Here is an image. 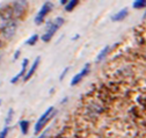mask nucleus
I'll return each instance as SVG.
<instances>
[{
    "label": "nucleus",
    "instance_id": "6e6552de",
    "mask_svg": "<svg viewBox=\"0 0 146 138\" xmlns=\"http://www.w3.org/2000/svg\"><path fill=\"white\" fill-rule=\"evenodd\" d=\"M40 62H41V57L38 56L37 58H36L35 59V62L33 63V65L30 66V68H29V70L27 71V73H26V76L23 77L25 78V81H27V80H29L33 76H34V73H35V71L36 70H37V67H38V65H40Z\"/></svg>",
    "mask_w": 146,
    "mask_h": 138
},
{
    "label": "nucleus",
    "instance_id": "7ed1b4c3",
    "mask_svg": "<svg viewBox=\"0 0 146 138\" xmlns=\"http://www.w3.org/2000/svg\"><path fill=\"white\" fill-rule=\"evenodd\" d=\"M52 4L50 3V1H46V3H44L43 4V6L41 7V9L37 12V14H36V16H35V19H34V21H35V23L36 25H41L42 22H43V20L45 19V16L49 14V12L52 9Z\"/></svg>",
    "mask_w": 146,
    "mask_h": 138
},
{
    "label": "nucleus",
    "instance_id": "9b49d317",
    "mask_svg": "<svg viewBox=\"0 0 146 138\" xmlns=\"http://www.w3.org/2000/svg\"><path fill=\"white\" fill-rule=\"evenodd\" d=\"M19 125H20L21 132H22L23 135H27V133H28V130H29V121H27V119H22V121H20Z\"/></svg>",
    "mask_w": 146,
    "mask_h": 138
},
{
    "label": "nucleus",
    "instance_id": "a211bd4d",
    "mask_svg": "<svg viewBox=\"0 0 146 138\" xmlns=\"http://www.w3.org/2000/svg\"><path fill=\"white\" fill-rule=\"evenodd\" d=\"M68 70H70V67H66V68H65V70H64V71L62 72V74H60V77H59V80H60V81H62V80L64 79V77L66 76V73L68 72Z\"/></svg>",
    "mask_w": 146,
    "mask_h": 138
},
{
    "label": "nucleus",
    "instance_id": "aec40b11",
    "mask_svg": "<svg viewBox=\"0 0 146 138\" xmlns=\"http://www.w3.org/2000/svg\"><path fill=\"white\" fill-rule=\"evenodd\" d=\"M46 133H48V131H45V132H43L41 136H38V138H45L46 137Z\"/></svg>",
    "mask_w": 146,
    "mask_h": 138
},
{
    "label": "nucleus",
    "instance_id": "4468645a",
    "mask_svg": "<svg viewBox=\"0 0 146 138\" xmlns=\"http://www.w3.org/2000/svg\"><path fill=\"white\" fill-rule=\"evenodd\" d=\"M38 38H40L38 34H34V35H31V36L26 41V44H27V45H34V44H36V42L38 41Z\"/></svg>",
    "mask_w": 146,
    "mask_h": 138
},
{
    "label": "nucleus",
    "instance_id": "f03ea898",
    "mask_svg": "<svg viewBox=\"0 0 146 138\" xmlns=\"http://www.w3.org/2000/svg\"><path fill=\"white\" fill-rule=\"evenodd\" d=\"M54 108L53 107H49L43 114H42V116L38 118V121L36 122V124H35V128H34V132H35V135H38L42 130H43V128L45 127V124L49 122V121L52 118V116L54 115Z\"/></svg>",
    "mask_w": 146,
    "mask_h": 138
},
{
    "label": "nucleus",
    "instance_id": "39448f33",
    "mask_svg": "<svg viewBox=\"0 0 146 138\" xmlns=\"http://www.w3.org/2000/svg\"><path fill=\"white\" fill-rule=\"evenodd\" d=\"M88 73H89V64H86L82 70H81L78 74H76L74 77H73V79L71 80L70 85H71V86H76V85H78V84H79V82H80V81H81Z\"/></svg>",
    "mask_w": 146,
    "mask_h": 138
},
{
    "label": "nucleus",
    "instance_id": "20e7f679",
    "mask_svg": "<svg viewBox=\"0 0 146 138\" xmlns=\"http://www.w3.org/2000/svg\"><path fill=\"white\" fill-rule=\"evenodd\" d=\"M16 29H17V22L15 21V20H12V21H9V23L5 27V29L3 30V35H4V37L5 38H12L13 36H14V34H15V31H16Z\"/></svg>",
    "mask_w": 146,
    "mask_h": 138
},
{
    "label": "nucleus",
    "instance_id": "423d86ee",
    "mask_svg": "<svg viewBox=\"0 0 146 138\" xmlns=\"http://www.w3.org/2000/svg\"><path fill=\"white\" fill-rule=\"evenodd\" d=\"M12 14L13 12H6V13H0V30H4L5 27L9 23V21H12Z\"/></svg>",
    "mask_w": 146,
    "mask_h": 138
},
{
    "label": "nucleus",
    "instance_id": "0eeeda50",
    "mask_svg": "<svg viewBox=\"0 0 146 138\" xmlns=\"http://www.w3.org/2000/svg\"><path fill=\"white\" fill-rule=\"evenodd\" d=\"M28 64H29V60H28L27 58H26V59H23V62H22V66H21V70H20V72L17 73L15 77H13V78H12V80H11V82H12V84H15V82H16L17 80H19L21 77H25V76H26Z\"/></svg>",
    "mask_w": 146,
    "mask_h": 138
},
{
    "label": "nucleus",
    "instance_id": "f3484780",
    "mask_svg": "<svg viewBox=\"0 0 146 138\" xmlns=\"http://www.w3.org/2000/svg\"><path fill=\"white\" fill-rule=\"evenodd\" d=\"M8 131H9V128L8 127H5L1 131H0V138H6L7 135H8Z\"/></svg>",
    "mask_w": 146,
    "mask_h": 138
},
{
    "label": "nucleus",
    "instance_id": "ddd939ff",
    "mask_svg": "<svg viewBox=\"0 0 146 138\" xmlns=\"http://www.w3.org/2000/svg\"><path fill=\"white\" fill-rule=\"evenodd\" d=\"M79 4L78 0H71V1H67V4L65 5V11L66 12H72L73 8H76V6Z\"/></svg>",
    "mask_w": 146,
    "mask_h": 138
},
{
    "label": "nucleus",
    "instance_id": "2eb2a0df",
    "mask_svg": "<svg viewBox=\"0 0 146 138\" xmlns=\"http://www.w3.org/2000/svg\"><path fill=\"white\" fill-rule=\"evenodd\" d=\"M143 7H146L145 0H138V1L133 3V8H143Z\"/></svg>",
    "mask_w": 146,
    "mask_h": 138
},
{
    "label": "nucleus",
    "instance_id": "5701e85b",
    "mask_svg": "<svg viewBox=\"0 0 146 138\" xmlns=\"http://www.w3.org/2000/svg\"><path fill=\"white\" fill-rule=\"evenodd\" d=\"M0 105H1V100H0Z\"/></svg>",
    "mask_w": 146,
    "mask_h": 138
},
{
    "label": "nucleus",
    "instance_id": "dca6fc26",
    "mask_svg": "<svg viewBox=\"0 0 146 138\" xmlns=\"http://www.w3.org/2000/svg\"><path fill=\"white\" fill-rule=\"evenodd\" d=\"M13 113H14V110L11 108V109L8 110V114H7V117H6V127H8V124L11 123L12 117H13Z\"/></svg>",
    "mask_w": 146,
    "mask_h": 138
},
{
    "label": "nucleus",
    "instance_id": "1a4fd4ad",
    "mask_svg": "<svg viewBox=\"0 0 146 138\" xmlns=\"http://www.w3.org/2000/svg\"><path fill=\"white\" fill-rule=\"evenodd\" d=\"M26 7H27V3L26 1H17V3H14L12 12L15 15H21L23 13V11L26 9Z\"/></svg>",
    "mask_w": 146,
    "mask_h": 138
},
{
    "label": "nucleus",
    "instance_id": "412c9836",
    "mask_svg": "<svg viewBox=\"0 0 146 138\" xmlns=\"http://www.w3.org/2000/svg\"><path fill=\"white\" fill-rule=\"evenodd\" d=\"M60 4H63V5H66V4H67V1H66V0H62V1H60Z\"/></svg>",
    "mask_w": 146,
    "mask_h": 138
},
{
    "label": "nucleus",
    "instance_id": "6ab92c4d",
    "mask_svg": "<svg viewBox=\"0 0 146 138\" xmlns=\"http://www.w3.org/2000/svg\"><path fill=\"white\" fill-rule=\"evenodd\" d=\"M20 54H21V51L20 50H17V51H15V54H14V59H17V58H19L20 57Z\"/></svg>",
    "mask_w": 146,
    "mask_h": 138
},
{
    "label": "nucleus",
    "instance_id": "f257e3e1",
    "mask_svg": "<svg viewBox=\"0 0 146 138\" xmlns=\"http://www.w3.org/2000/svg\"><path fill=\"white\" fill-rule=\"evenodd\" d=\"M63 25H64V19L60 18V16L56 18L52 22L48 23V29H46V31L41 36L42 41H43V42H49V41L52 38V36L54 35V33H56Z\"/></svg>",
    "mask_w": 146,
    "mask_h": 138
},
{
    "label": "nucleus",
    "instance_id": "9d476101",
    "mask_svg": "<svg viewBox=\"0 0 146 138\" xmlns=\"http://www.w3.org/2000/svg\"><path fill=\"white\" fill-rule=\"evenodd\" d=\"M127 16V9L126 8H123V9H121L118 13H116V14H114L113 16H111V21H114V22H117V21H122V20H124L125 18Z\"/></svg>",
    "mask_w": 146,
    "mask_h": 138
},
{
    "label": "nucleus",
    "instance_id": "f8f14e48",
    "mask_svg": "<svg viewBox=\"0 0 146 138\" xmlns=\"http://www.w3.org/2000/svg\"><path fill=\"white\" fill-rule=\"evenodd\" d=\"M109 49H110V48L107 45V46H104V48L100 51V54L96 56V62H101V60H103V59L106 58V56H107L108 52H109Z\"/></svg>",
    "mask_w": 146,
    "mask_h": 138
},
{
    "label": "nucleus",
    "instance_id": "4be33fe9",
    "mask_svg": "<svg viewBox=\"0 0 146 138\" xmlns=\"http://www.w3.org/2000/svg\"><path fill=\"white\" fill-rule=\"evenodd\" d=\"M0 46H1V41H0Z\"/></svg>",
    "mask_w": 146,
    "mask_h": 138
}]
</instances>
